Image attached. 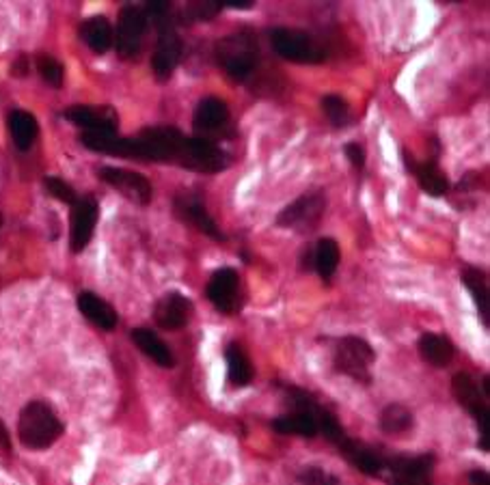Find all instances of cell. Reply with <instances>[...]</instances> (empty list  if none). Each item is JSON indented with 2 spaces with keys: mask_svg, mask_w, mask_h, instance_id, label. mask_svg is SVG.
<instances>
[{
  "mask_svg": "<svg viewBox=\"0 0 490 485\" xmlns=\"http://www.w3.org/2000/svg\"><path fill=\"white\" fill-rule=\"evenodd\" d=\"M81 39L96 54H106L115 43V31L104 16H93L82 22Z\"/></svg>",
  "mask_w": 490,
  "mask_h": 485,
  "instance_id": "20",
  "label": "cell"
},
{
  "mask_svg": "<svg viewBox=\"0 0 490 485\" xmlns=\"http://www.w3.org/2000/svg\"><path fill=\"white\" fill-rule=\"evenodd\" d=\"M147 19L145 9L135 7V4H128L119 13V24H117V35H115V48L117 54L121 58H135L141 52L143 35L147 31Z\"/></svg>",
  "mask_w": 490,
  "mask_h": 485,
  "instance_id": "7",
  "label": "cell"
},
{
  "mask_svg": "<svg viewBox=\"0 0 490 485\" xmlns=\"http://www.w3.org/2000/svg\"><path fill=\"white\" fill-rule=\"evenodd\" d=\"M404 156V165L408 168L410 175L417 180V184L422 186L424 192H428L430 196H443L447 192L449 181L447 177L443 175V171L437 166V162H422L419 165L408 151H402Z\"/></svg>",
  "mask_w": 490,
  "mask_h": 485,
  "instance_id": "17",
  "label": "cell"
},
{
  "mask_svg": "<svg viewBox=\"0 0 490 485\" xmlns=\"http://www.w3.org/2000/svg\"><path fill=\"white\" fill-rule=\"evenodd\" d=\"M346 158L350 160V165L354 168H363L365 166V150L359 145V142H348V145L344 147Z\"/></svg>",
  "mask_w": 490,
  "mask_h": 485,
  "instance_id": "33",
  "label": "cell"
},
{
  "mask_svg": "<svg viewBox=\"0 0 490 485\" xmlns=\"http://www.w3.org/2000/svg\"><path fill=\"white\" fill-rule=\"evenodd\" d=\"M463 283L467 285V289L471 291L475 304H478L479 318H482L484 328H490V318H488V281L486 274L478 268H464L463 272Z\"/></svg>",
  "mask_w": 490,
  "mask_h": 485,
  "instance_id": "26",
  "label": "cell"
},
{
  "mask_svg": "<svg viewBox=\"0 0 490 485\" xmlns=\"http://www.w3.org/2000/svg\"><path fill=\"white\" fill-rule=\"evenodd\" d=\"M132 341H135V345L143 351V354L150 356L153 363L160 365V367L171 369L173 365H175V358H173L171 350L167 348L165 341H162L160 336L153 333V330L135 328V330H132Z\"/></svg>",
  "mask_w": 490,
  "mask_h": 485,
  "instance_id": "21",
  "label": "cell"
},
{
  "mask_svg": "<svg viewBox=\"0 0 490 485\" xmlns=\"http://www.w3.org/2000/svg\"><path fill=\"white\" fill-rule=\"evenodd\" d=\"M27 72H28V61L24 54H19L18 61L12 65V73L13 76H27Z\"/></svg>",
  "mask_w": 490,
  "mask_h": 485,
  "instance_id": "34",
  "label": "cell"
},
{
  "mask_svg": "<svg viewBox=\"0 0 490 485\" xmlns=\"http://www.w3.org/2000/svg\"><path fill=\"white\" fill-rule=\"evenodd\" d=\"M419 356L432 367H447L454 360V354H456V348H454L452 341L443 335L425 333L419 336Z\"/></svg>",
  "mask_w": 490,
  "mask_h": 485,
  "instance_id": "19",
  "label": "cell"
},
{
  "mask_svg": "<svg viewBox=\"0 0 490 485\" xmlns=\"http://www.w3.org/2000/svg\"><path fill=\"white\" fill-rule=\"evenodd\" d=\"M434 455L395 458L389 462L391 485H432Z\"/></svg>",
  "mask_w": 490,
  "mask_h": 485,
  "instance_id": "11",
  "label": "cell"
},
{
  "mask_svg": "<svg viewBox=\"0 0 490 485\" xmlns=\"http://www.w3.org/2000/svg\"><path fill=\"white\" fill-rule=\"evenodd\" d=\"M195 306L180 291H169L153 306V319L162 330H180L192 319Z\"/></svg>",
  "mask_w": 490,
  "mask_h": 485,
  "instance_id": "10",
  "label": "cell"
},
{
  "mask_svg": "<svg viewBox=\"0 0 490 485\" xmlns=\"http://www.w3.org/2000/svg\"><path fill=\"white\" fill-rule=\"evenodd\" d=\"M37 72L54 89H58L63 84V65L57 58L48 57V54H39L37 57Z\"/></svg>",
  "mask_w": 490,
  "mask_h": 485,
  "instance_id": "30",
  "label": "cell"
},
{
  "mask_svg": "<svg viewBox=\"0 0 490 485\" xmlns=\"http://www.w3.org/2000/svg\"><path fill=\"white\" fill-rule=\"evenodd\" d=\"M63 434V423L58 420L57 412L43 402H31L24 405L18 420V435L19 443L27 449H42L52 447Z\"/></svg>",
  "mask_w": 490,
  "mask_h": 485,
  "instance_id": "2",
  "label": "cell"
},
{
  "mask_svg": "<svg viewBox=\"0 0 490 485\" xmlns=\"http://www.w3.org/2000/svg\"><path fill=\"white\" fill-rule=\"evenodd\" d=\"M326 210V196L322 192H309L296 199L292 205L281 210L276 216V225L284 229H296V231H314L318 227L320 218L324 216Z\"/></svg>",
  "mask_w": 490,
  "mask_h": 485,
  "instance_id": "6",
  "label": "cell"
},
{
  "mask_svg": "<svg viewBox=\"0 0 490 485\" xmlns=\"http://www.w3.org/2000/svg\"><path fill=\"white\" fill-rule=\"evenodd\" d=\"M339 266V246L331 237H322L314 249V268L324 281H329L335 274Z\"/></svg>",
  "mask_w": 490,
  "mask_h": 485,
  "instance_id": "28",
  "label": "cell"
},
{
  "mask_svg": "<svg viewBox=\"0 0 490 485\" xmlns=\"http://www.w3.org/2000/svg\"><path fill=\"white\" fill-rule=\"evenodd\" d=\"M227 358V380L234 389H245V386L251 384L253 380V367H251L249 358L242 351V348L237 343H231L225 351Z\"/></svg>",
  "mask_w": 490,
  "mask_h": 485,
  "instance_id": "24",
  "label": "cell"
},
{
  "mask_svg": "<svg viewBox=\"0 0 490 485\" xmlns=\"http://www.w3.org/2000/svg\"><path fill=\"white\" fill-rule=\"evenodd\" d=\"M72 210V235L69 244L74 252H82L91 242L97 225V203L93 199H78Z\"/></svg>",
  "mask_w": 490,
  "mask_h": 485,
  "instance_id": "15",
  "label": "cell"
},
{
  "mask_svg": "<svg viewBox=\"0 0 490 485\" xmlns=\"http://www.w3.org/2000/svg\"><path fill=\"white\" fill-rule=\"evenodd\" d=\"M415 419L413 412L402 404H389L380 412V429L389 435H402L413 429Z\"/></svg>",
  "mask_w": 490,
  "mask_h": 485,
  "instance_id": "27",
  "label": "cell"
},
{
  "mask_svg": "<svg viewBox=\"0 0 490 485\" xmlns=\"http://www.w3.org/2000/svg\"><path fill=\"white\" fill-rule=\"evenodd\" d=\"M9 132L19 151L31 150L39 132L37 119L27 111H12L9 112Z\"/></svg>",
  "mask_w": 490,
  "mask_h": 485,
  "instance_id": "22",
  "label": "cell"
},
{
  "mask_svg": "<svg viewBox=\"0 0 490 485\" xmlns=\"http://www.w3.org/2000/svg\"><path fill=\"white\" fill-rule=\"evenodd\" d=\"M237 289H240V276L234 268H221L212 274L207 283L206 296L221 313H234L237 306Z\"/></svg>",
  "mask_w": 490,
  "mask_h": 485,
  "instance_id": "12",
  "label": "cell"
},
{
  "mask_svg": "<svg viewBox=\"0 0 490 485\" xmlns=\"http://www.w3.org/2000/svg\"><path fill=\"white\" fill-rule=\"evenodd\" d=\"M78 309L93 326L102 330H113L117 326V313L108 302H104L100 296L93 291H82L78 294Z\"/></svg>",
  "mask_w": 490,
  "mask_h": 485,
  "instance_id": "18",
  "label": "cell"
},
{
  "mask_svg": "<svg viewBox=\"0 0 490 485\" xmlns=\"http://www.w3.org/2000/svg\"><path fill=\"white\" fill-rule=\"evenodd\" d=\"M192 126H195V132L199 135L197 138L212 141V135H219V132L229 126V108L219 97H206L197 106Z\"/></svg>",
  "mask_w": 490,
  "mask_h": 485,
  "instance_id": "13",
  "label": "cell"
},
{
  "mask_svg": "<svg viewBox=\"0 0 490 485\" xmlns=\"http://www.w3.org/2000/svg\"><path fill=\"white\" fill-rule=\"evenodd\" d=\"M270 42L279 57L292 63H320L326 58V50L311 35L294 28H275L270 33Z\"/></svg>",
  "mask_w": 490,
  "mask_h": 485,
  "instance_id": "5",
  "label": "cell"
},
{
  "mask_svg": "<svg viewBox=\"0 0 490 485\" xmlns=\"http://www.w3.org/2000/svg\"><path fill=\"white\" fill-rule=\"evenodd\" d=\"M100 180L113 186L119 195L126 196L128 201L136 203V205H147L152 201V184L143 175L135 171H126V168L104 166L100 168Z\"/></svg>",
  "mask_w": 490,
  "mask_h": 485,
  "instance_id": "9",
  "label": "cell"
},
{
  "mask_svg": "<svg viewBox=\"0 0 490 485\" xmlns=\"http://www.w3.org/2000/svg\"><path fill=\"white\" fill-rule=\"evenodd\" d=\"M63 117L67 121H72L74 126L85 127L87 132H106V135H115L117 130V115L113 108L102 106H72L63 112Z\"/></svg>",
  "mask_w": 490,
  "mask_h": 485,
  "instance_id": "16",
  "label": "cell"
},
{
  "mask_svg": "<svg viewBox=\"0 0 490 485\" xmlns=\"http://www.w3.org/2000/svg\"><path fill=\"white\" fill-rule=\"evenodd\" d=\"M374 360L376 354L372 345L365 339H361V336H344L338 343V348H335L333 356V365L339 373L363 384L372 382L369 367H372Z\"/></svg>",
  "mask_w": 490,
  "mask_h": 485,
  "instance_id": "4",
  "label": "cell"
},
{
  "mask_svg": "<svg viewBox=\"0 0 490 485\" xmlns=\"http://www.w3.org/2000/svg\"><path fill=\"white\" fill-rule=\"evenodd\" d=\"M339 453L344 455L356 470L368 474V477H376V474H380V470H383V459H380L372 449L363 447V444L354 443V440H348V443L339 449Z\"/></svg>",
  "mask_w": 490,
  "mask_h": 485,
  "instance_id": "23",
  "label": "cell"
},
{
  "mask_svg": "<svg viewBox=\"0 0 490 485\" xmlns=\"http://www.w3.org/2000/svg\"><path fill=\"white\" fill-rule=\"evenodd\" d=\"M0 451L9 453L12 451V438H9L7 427H4V423L0 420Z\"/></svg>",
  "mask_w": 490,
  "mask_h": 485,
  "instance_id": "36",
  "label": "cell"
},
{
  "mask_svg": "<svg viewBox=\"0 0 490 485\" xmlns=\"http://www.w3.org/2000/svg\"><path fill=\"white\" fill-rule=\"evenodd\" d=\"M469 481H471V485H490V477L486 470H473L469 474Z\"/></svg>",
  "mask_w": 490,
  "mask_h": 485,
  "instance_id": "35",
  "label": "cell"
},
{
  "mask_svg": "<svg viewBox=\"0 0 490 485\" xmlns=\"http://www.w3.org/2000/svg\"><path fill=\"white\" fill-rule=\"evenodd\" d=\"M221 4V9L222 7H227V9H251L253 7V3H251V0H222Z\"/></svg>",
  "mask_w": 490,
  "mask_h": 485,
  "instance_id": "37",
  "label": "cell"
},
{
  "mask_svg": "<svg viewBox=\"0 0 490 485\" xmlns=\"http://www.w3.org/2000/svg\"><path fill=\"white\" fill-rule=\"evenodd\" d=\"M182 58V42L177 37L175 22L158 24V43L156 52L152 57V69L158 81H169L171 73L175 72L177 63Z\"/></svg>",
  "mask_w": 490,
  "mask_h": 485,
  "instance_id": "8",
  "label": "cell"
},
{
  "mask_svg": "<svg viewBox=\"0 0 490 485\" xmlns=\"http://www.w3.org/2000/svg\"><path fill=\"white\" fill-rule=\"evenodd\" d=\"M322 485H341V481L338 477H335V474H326L324 483H322Z\"/></svg>",
  "mask_w": 490,
  "mask_h": 485,
  "instance_id": "38",
  "label": "cell"
},
{
  "mask_svg": "<svg viewBox=\"0 0 490 485\" xmlns=\"http://www.w3.org/2000/svg\"><path fill=\"white\" fill-rule=\"evenodd\" d=\"M326 473L318 466H307L303 468V473L299 474V481L300 485H322L324 483Z\"/></svg>",
  "mask_w": 490,
  "mask_h": 485,
  "instance_id": "32",
  "label": "cell"
},
{
  "mask_svg": "<svg viewBox=\"0 0 490 485\" xmlns=\"http://www.w3.org/2000/svg\"><path fill=\"white\" fill-rule=\"evenodd\" d=\"M322 111H324V115L329 117V121L333 123L335 127L346 126V123H348V119H350L348 102H346L344 97H339V96L322 97Z\"/></svg>",
  "mask_w": 490,
  "mask_h": 485,
  "instance_id": "29",
  "label": "cell"
},
{
  "mask_svg": "<svg viewBox=\"0 0 490 485\" xmlns=\"http://www.w3.org/2000/svg\"><path fill=\"white\" fill-rule=\"evenodd\" d=\"M216 58L234 81H246L257 65V42L253 33L240 31L227 35L216 46Z\"/></svg>",
  "mask_w": 490,
  "mask_h": 485,
  "instance_id": "3",
  "label": "cell"
},
{
  "mask_svg": "<svg viewBox=\"0 0 490 485\" xmlns=\"http://www.w3.org/2000/svg\"><path fill=\"white\" fill-rule=\"evenodd\" d=\"M272 429L284 435H300V438H315L318 435V425L309 412L285 414L272 420Z\"/></svg>",
  "mask_w": 490,
  "mask_h": 485,
  "instance_id": "25",
  "label": "cell"
},
{
  "mask_svg": "<svg viewBox=\"0 0 490 485\" xmlns=\"http://www.w3.org/2000/svg\"><path fill=\"white\" fill-rule=\"evenodd\" d=\"M82 145L93 151L171 165L201 173H219L229 166V156L206 138H186L175 127H150L138 136L119 138L106 132H85Z\"/></svg>",
  "mask_w": 490,
  "mask_h": 485,
  "instance_id": "1",
  "label": "cell"
},
{
  "mask_svg": "<svg viewBox=\"0 0 490 485\" xmlns=\"http://www.w3.org/2000/svg\"><path fill=\"white\" fill-rule=\"evenodd\" d=\"M173 207H175V214L180 216L182 220L191 222V225L197 227L201 234H206L207 237H212V240L216 242L225 240L222 231L216 227V222L212 220L210 214H207L206 205H203L197 196L188 195V192H182V195H177L175 201H173Z\"/></svg>",
  "mask_w": 490,
  "mask_h": 485,
  "instance_id": "14",
  "label": "cell"
},
{
  "mask_svg": "<svg viewBox=\"0 0 490 485\" xmlns=\"http://www.w3.org/2000/svg\"><path fill=\"white\" fill-rule=\"evenodd\" d=\"M43 186H46L48 195L54 196V199L67 203V205H74V203L78 201L76 192H74V188L67 184V181L58 180V177H46L43 180Z\"/></svg>",
  "mask_w": 490,
  "mask_h": 485,
  "instance_id": "31",
  "label": "cell"
}]
</instances>
